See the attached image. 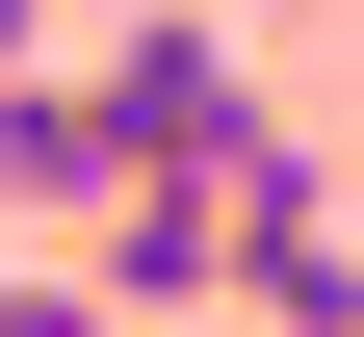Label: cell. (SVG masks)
Returning a JSON list of instances; mask_svg holds the SVG:
<instances>
[{"mask_svg": "<svg viewBox=\"0 0 364 337\" xmlns=\"http://www.w3.org/2000/svg\"><path fill=\"white\" fill-rule=\"evenodd\" d=\"M78 78H105V156H130V182H156V156H235V130H260V78H235V26H208V0L105 26Z\"/></svg>", "mask_w": 364, "mask_h": 337, "instance_id": "1", "label": "cell"}, {"mask_svg": "<svg viewBox=\"0 0 364 337\" xmlns=\"http://www.w3.org/2000/svg\"><path fill=\"white\" fill-rule=\"evenodd\" d=\"M78 260H105L130 311H208V285H260V208H235V156H156V182L78 208Z\"/></svg>", "mask_w": 364, "mask_h": 337, "instance_id": "2", "label": "cell"}, {"mask_svg": "<svg viewBox=\"0 0 364 337\" xmlns=\"http://www.w3.org/2000/svg\"><path fill=\"white\" fill-rule=\"evenodd\" d=\"M105 78H53V53H26V78H0V208H26V233H78V208H105Z\"/></svg>", "mask_w": 364, "mask_h": 337, "instance_id": "3", "label": "cell"}, {"mask_svg": "<svg viewBox=\"0 0 364 337\" xmlns=\"http://www.w3.org/2000/svg\"><path fill=\"white\" fill-rule=\"evenodd\" d=\"M0 78H26V0H0Z\"/></svg>", "mask_w": 364, "mask_h": 337, "instance_id": "4", "label": "cell"}, {"mask_svg": "<svg viewBox=\"0 0 364 337\" xmlns=\"http://www.w3.org/2000/svg\"><path fill=\"white\" fill-rule=\"evenodd\" d=\"M0 285H26V208H0Z\"/></svg>", "mask_w": 364, "mask_h": 337, "instance_id": "5", "label": "cell"}]
</instances>
